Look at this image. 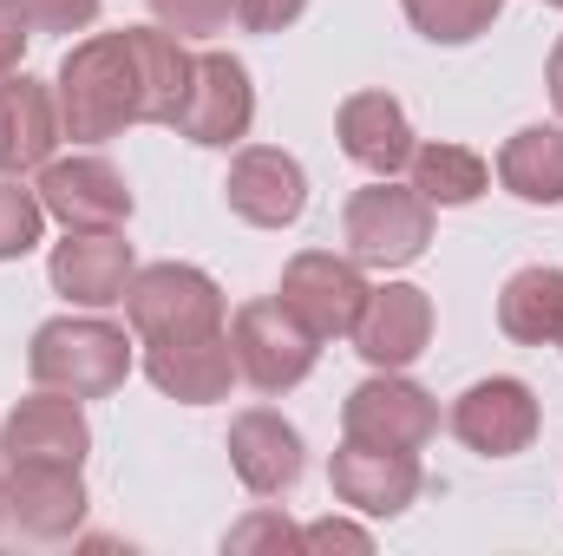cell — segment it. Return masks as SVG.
<instances>
[{
	"label": "cell",
	"instance_id": "836d02e7",
	"mask_svg": "<svg viewBox=\"0 0 563 556\" xmlns=\"http://www.w3.org/2000/svg\"><path fill=\"white\" fill-rule=\"evenodd\" d=\"M551 347H563V314H558V341H551Z\"/></svg>",
	"mask_w": 563,
	"mask_h": 556
},
{
	"label": "cell",
	"instance_id": "f1b7e54d",
	"mask_svg": "<svg viewBox=\"0 0 563 556\" xmlns=\"http://www.w3.org/2000/svg\"><path fill=\"white\" fill-rule=\"evenodd\" d=\"M301 551H354V556H367L374 551V531L354 524V518H314V524H301Z\"/></svg>",
	"mask_w": 563,
	"mask_h": 556
},
{
	"label": "cell",
	"instance_id": "5bb4252c",
	"mask_svg": "<svg viewBox=\"0 0 563 556\" xmlns=\"http://www.w3.org/2000/svg\"><path fill=\"white\" fill-rule=\"evenodd\" d=\"M439 432V400L407 374H374L347 393L341 407V438H367V445H394V452H420Z\"/></svg>",
	"mask_w": 563,
	"mask_h": 556
},
{
	"label": "cell",
	"instance_id": "3957f363",
	"mask_svg": "<svg viewBox=\"0 0 563 556\" xmlns=\"http://www.w3.org/2000/svg\"><path fill=\"white\" fill-rule=\"evenodd\" d=\"M341 236H347V256L361 269H407V263H420L426 249H432V203L413 184L374 177L367 190L347 197Z\"/></svg>",
	"mask_w": 563,
	"mask_h": 556
},
{
	"label": "cell",
	"instance_id": "d4e9b609",
	"mask_svg": "<svg viewBox=\"0 0 563 556\" xmlns=\"http://www.w3.org/2000/svg\"><path fill=\"white\" fill-rule=\"evenodd\" d=\"M40 236H46V203H40V190H26L20 177H0V263L33 256Z\"/></svg>",
	"mask_w": 563,
	"mask_h": 556
},
{
	"label": "cell",
	"instance_id": "cb8c5ba5",
	"mask_svg": "<svg viewBox=\"0 0 563 556\" xmlns=\"http://www.w3.org/2000/svg\"><path fill=\"white\" fill-rule=\"evenodd\" d=\"M400 13L432 46H472L478 33H492V20L505 13V0H400Z\"/></svg>",
	"mask_w": 563,
	"mask_h": 556
},
{
	"label": "cell",
	"instance_id": "44dd1931",
	"mask_svg": "<svg viewBox=\"0 0 563 556\" xmlns=\"http://www.w3.org/2000/svg\"><path fill=\"white\" fill-rule=\"evenodd\" d=\"M498 184L518 197V203H538V210H558L563 203V125H525L498 144Z\"/></svg>",
	"mask_w": 563,
	"mask_h": 556
},
{
	"label": "cell",
	"instance_id": "4316f807",
	"mask_svg": "<svg viewBox=\"0 0 563 556\" xmlns=\"http://www.w3.org/2000/svg\"><path fill=\"white\" fill-rule=\"evenodd\" d=\"M223 551L230 556H250V551H301V524H288L276 504H256L243 524H230V537H223Z\"/></svg>",
	"mask_w": 563,
	"mask_h": 556
},
{
	"label": "cell",
	"instance_id": "d6a6232c",
	"mask_svg": "<svg viewBox=\"0 0 563 556\" xmlns=\"http://www.w3.org/2000/svg\"><path fill=\"white\" fill-rule=\"evenodd\" d=\"M0 524H7V471H0Z\"/></svg>",
	"mask_w": 563,
	"mask_h": 556
},
{
	"label": "cell",
	"instance_id": "83f0119b",
	"mask_svg": "<svg viewBox=\"0 0 563 556\" xmlns=\"http://www.w3.org/2000/svg\"><path fill=\"white\" fill-rule=\"evenodd\" d=\"M106 0H20V13L33 20V33H86L99 20Z\"/></svg>",
	"mask_w": 563,
	"mask_h": 556
},
{
	"label": "cell",
	"instance_id": "e0dca14e",
	"mask_svg": "<svg viewBox=\"0 0 563 556\" xmlns=\"http://www.w3.org/2000/svg\"><path fill=\"white\" fill-rule=\"evenodd\" d=\"M230 471L243 478L250 498H288L308 471L301 432L276 413V407H250L230 419Z\"/></svg>",
	"mask_w": 563,
	"mask_h": 556
},
{
	"label": "cell",
	"instance_id": "7402d4cb",
	"mask_svg": "<svg viewBox=\"0 0 563 556\" xmlns=\"http://www.w3.org/2000/svg\"><path fill=\"white\" fill-rule=\"evenodd\" d=\"M558 314H563V269H551V263H531L498 288V327L518 347H551Z\"/></svg>",
	"mask_w": 563,
	"mask_h": 556
},
{
	"label": "cell",
	"instance_id": "f546056e",
	"mask_svg": "<svg viewBox=\"0 0 563 556\" xmlns=\"http://www.w3.org/2000/svg\"><path fill=\"white\" fill-rule=\"evenodd\" d=\"M301 13H308V0H236V20L250 33H288Z\"/></svg>",
	"mask_w": 563,
	"mask_h": 556
},
{
	"label": "cell",
	"instance_id": "9c48e42d",
	"mask_svg": "<svg viewBox=\"0 0 563 556\" xmlns=\"http://www.w3.org/2000/svg\"><path fill=\"white\" fill-rule=\"evenodd\" d=\"M144 380L177 400V407H217L236 387V354H230V327H197V334H164L139 341Z\"/></svg>",
	"mask_w": 563,
	"mask_h": 556
},
{
	"label": "cell",
	"instance_id": "8fae6325",
	"mask_svg": "<svg viewBox=\"0 0 563 556\" xmlns=\"http://www.w3.org/2000/svg\"><path fill=\"white\" fill-rule=\"evenodd\" d=\"M328 485L354 518H400L420 498L426 471L420 452H394V445H367V438H341L328 458Z\"/></svg>",
	"mask_w": 563,
	"mask_h": 556
},
{
	"label": "cell",
	"instance_id": "ffe728a7",
	"mask_svg": "<svg viewBox=\"0 0 563 556\" xmlns=\"http://www.w3.org/2000/svg\"><path fill=\"white\" fill-rule=\"evenodd\" d=\"M334 138L367 177H400L413 164V144H420L407 105L394 92H347L334 112Z\"/></svg>",
	"mask_w": 563,
	"mask_h": 556
},
{
	"label": "cell",
	"instance_id": "ac0fdd59",
	"mask_svg": "<svg viewBox=\"0 0 563 556\" xmlns=\"http://www.w3.org/2000/svg\"><path fill=\"white\" fill-rule=\"evenodd\" d=\"M66 138L59 125V92L46 79H33L26 66L13 79H0V177H26L46 170L53 151Z\"/></svg>",
	"mask_w": 563,
	"mask_h": 556
},
{
	"label": "cell",
	"instance_id": "8992f818",
	"mask_svg": "<svg viewBox=\"0 0 563 556\" xmlns=\"http://www.w3.org/2000/svg\"><path fill=\"white\" fill-rule=\"evenodd\" d=\"M276 301L314 341H341V334H354V321L367 308V269L354 256H334V249H301L282 269Z\"/></svg>",
	"mask_w": 563,
	"mask_h": 556
},
{
	"label": "cell",
	"instance_id": "52a82bcc",
	"mask_svg": "<svg viewBox=\"0 0 563 556\" xmlns=\"http://www.w3.org/2000/svg\"><path fill=\"white\" fill-rule=\"evenodd\" d=\"M256 125V86H250V66L236 53H197L190 59V92L177 105V138L203 144V151H230V144L250 138Z\"/></svg>",
	"mask_w": 563,
	"mask_h": 556
},
{
	"label": "cell",
	"instance_id": "e575fe53",
	"mask_svg": "<svg viewBox=\"0 0 563 556\" xmlns=\"http://www.w3.org/2000/svg\"><path fill=\"white\" fill-rule=\"evenodd\" d=\"M544 7H563V0H544Z\"/></svg>",
	"mask_w": 563,
	"mask_h": 556
},
{
	"label": "cell",
	"instance_id": "5b68a950",
	"mask_svg": "<svg viewBox=\"0 0 563 556\" xmlns=\"http://www.w3.org/2000/svg\"><path fill=\"white\" fill-rule=\"evenodd\" d=\"M125 321L139 341H164V334H197V327H230L223 288L197 263H151L125 288Z\"/></svg>",
	"mask_w": 563,
	"mask_h": 556
},
{
	"label": "cell",
	"instance_id": "30bf717a",
	"mask_svg": "<svg viewBox=\"0 0 563 556\" xmlns=\"http://www.w3.org/2000/svg\"><path fill=\"white\" fill-rule=\"evenodd\" d=\"M40 203L53 223L66 230H125L132 223V184L112 157L99 151H73V157H53L40 170Z\"/></svg>",
	"mask_w": 563,
	"mask_h": 556
},
{
	"label": "cell",
	"instance_id": "277c9868",
	"mask_svg": "<svg viewBox=\"0 0 563 556\" xmlns=\"http://www.w3.org/2000/svg\"><path fill=\"white\" fill-rule=\"evenodd\" d=\"M230 354H236V380H250L256 393L276 400V393H295L314 374L321 341L269 294V301H243L230 314Z\"/></svg>",
	"mask_w": 563,
	"mask_h": 556
},
{
	"label": "cell",
	"instance_id": "4fadbf2b",
	"mask_svg": "<svg viewBox=\"0 0 563 556\" xmlns=\"http://www.w3.org/2000/svg\"><path fill=\"white\" fill-rule=\"evenodd\" d=\"M354 354L374 367V374H407L432 347V294L413 281H380L367 288V308L354 321Z\"/></svg>",
	"mask_w": 563,
	"mask_h": 556
},
{
	"label": "cell",
	"instance_id": "484cf974",
	"mask_svg": "<svg viewBox=\"0 0 563 556\" xmlns=\"http://www.w3.org/2000/svg\"><path fill=\"white\" fill-rule=\"evenodd\" d=\"M151 20L177 40H217L236 20V0H151Z\"/></svg>",
	"mask_w": 563,
	"mask_h": 556
},
{
	"label": "cell",
	"instance_id": "603a6c76",
	"mask_svg": "<svg viewBox=\"0 0 563 556\" xmlns=\"http://www.w3.org/2000/svg\"><path fill=\"white\" fill-rule=\"evenodd\" d=\"M413 190H420L432 210H465V203H478L485 190H492V164L472 151V144H413Z\"/></svg>",
	"mask_w": 563,
	"mask_h": 556
},
{
	"label": "cell",
	"instance_id": "7a4b0ae2",
	"mask_svg": "<svg viewBox=\"0 0 563 556\" xmlns=\"http://www.w3.org/2000/svg\"><path fill=\"white\" fill-rule=\"evenodd\" d=\"M132 347H139V334H125L119 321L79 308V314H53V321L33 327L26 374H33V387L73 393V400H106V393L125 387V374L139 360Z\"/></svg>",
	"mask_w": 563,
	"mask_h": 556
},
{
	"label": "cell",
	"instance_id": "6da1fadb",
	"mask_svg": "<svg viewBox=\"0 0 563 556\" xmlns=\"http://www.w3.org/2000/svg\"><path fill=\"white\" fill-rule=\"evenodd\" d=\"M190 46L177 33L151 26H119L66 46L59 59V125L73 144H112L132 125H177V105L190 92Z\"/></svg>",
	"mask_w": 563,
	"mask_h": 556
},
{
	"label": "cell",
	"instance_id": "4dcf8cb0",
	"mask_svg": "<svg viewBox=\"0 0 563 556\" xmlns=\"http://www.w3.org/2000/svg\"><path fill=\"white\" fill-rule=\"evenodd\" d=\"M26 40H33V20L20 13V0H0V79H13V73H20Z\"/></svg>",
	"mask_w": 563,
	"mask_h": 556
},
{
	"label": "cell",
	"instance_id": "1f68e13d",
	"mask_svg": "<svg viewBox=\"0 0 563 556\" xmlns=\"http://www.w3.org/2000/svg\"><path fill=\"white\" fill-rule=\"evenodd\" d=\"M544 86H551V105H558V119H563V33H558V46H551V66H544Z\"/></svg>",
	"mask_w": 563,
	"mask_h": 556
},
{
	"label": "cell",
	"instance_id": "9a60e30c",
	"mask_svg": "<svg viewBox=\"0 0 563 556\" xmlns=\"http://www.w3.org/2000/svg\"><path fill=\"white\" fill-rule=\"evenodd\" d=\"M223 203L250 230H288L308 210V170H301V157H288L276 144H236L230 177H223Z\"/></svg>",
	"mask_w": 563,
	"mask_h": 556
},
{
	"label": "cell",
	"instance_id": "d6986e66",
	"mask_svg": "<svg viewBox=\"0 0 563 556\" xmlns=\"http://www.w3.org/2000/svg\"><path fill=\"white\" fill-rule=\"evenodd\" d=\"M86 452H92V419H86V400H73V393L40 387L33 400H20L13 413L0 419V458L7 465H20V458L86 465Z\"/></svg>",
	"mask_w": 563,
	"mask_h": 556
},
{
	"label": "cell",
	"instance_id": "7c38bea8",
	"mask_svg": "<svg viewBox=\"0 0 563 556\" xmlns=\"http://www.w3.org/2000/svg\"><path fill=\"white\" fill-rule=\"evenodd\" d=\"M139 276V256L119 230H66V243H53L46 256V281L53 294H66L73 308H125V288Z\"/></svg>",
	"mask_w": 563,
	"mask_h": 556
},
{
	"label": "cell",
	"instance_id": "ba28073f",
	"mask_svg": "<svg viewBox=\"0 0 563 556\" xmlns=\"http://www.w3.org/2000/svg\"><path fill=\"white\" fill-rule=\"evenodd\" d=\"M452 438L465 445V452H478V458H518V452H531V438H538V425H544V407H538V393L518 380V374H492V380H472L459 400H452Z\"/></svg>",
	"mask_w": 563,
	"mask_h": 556
},
{
	"label": "cell",
	"instance_id": "2e32d148",
	"mask_svg": "<svg viewBox=\"0 0 563 556\" xmlns=\"http://www.w3.org/2000/svg\"><path fill=\"white\" fill-rule=\"evenodd\" d=\"M86 504L92 498H86L79 465H66V458H20V465H7V524H20L26 537H40V544L79 537Z\"/></svg>",
	"mask_w": 563,
	"mask_h": 556
}]
</instances>
